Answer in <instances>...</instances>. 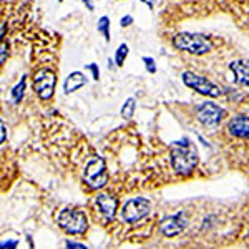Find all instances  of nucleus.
I'll return each instance as SVG.
<instances>
[{"label":"nucleus","mask_w":249,"mask_h":249,"mask_svg":"<svg viewBox=\"0 0 249 249\" xmlns=\"http://www.w3.org/2000/svg\"><path fill=\"white\" fill-rule=\"evenodd\" d=\"M171 166L179 175H191L198 164V151L190 140H181L171 144Z\"/></svg>","instance_id":"nucleus-1"},{"label":"nucleus","mask_w":249,"mask_h":249,"mask_svg":"<svg viewBox=\"0 0 249 249\" xmlns=\"http://www.w3.org/2000/svg\"><path fill=\"white\" fill-rule=\"evenodd\" d=\"M173 47L193 55H204L213 50V42L206 35L181 32L173 37Z\"/></svg>","instance_id":"nucleus-2"},{"label":"nucleus","mask_w":249,"mask_h":249,"mask_svg":"<svg viewBox=\"0 0 249 249\" xmlns=\"http://www.w3.org/2000/svg\"><path fill=\"white\" fill-rule=\"evenodd\" d=\"M57 223L63 231L73 236H83L88 230V219L85 213L80 210H71V208L60 211Z\"/></svg>","instance_id":"nucleus-3"},{"label":"nucleus","mask_w":249,"mask_h":249,"mask_svg":"<svg viewBox=\"0 0 249 249\" xmlns=\"http://www.w3.org/2000/svg\"><path fill=\"white\" fill-rule=\"evenodd\" d=\"M83 179L91 190H100L108 181V173L105 161L102 158H91L83 170Z\"/></svg>","instance_id":"nucleus-4"},{"label":"nucleus","mask_w":249,"mask_h":249,"mask_svg":"<svg viewBox=\"0 0 249 249\" xmlns=\"http://www.w3.org/2000/svg\"><path fill=\"white\" fill-rule=\"evenodd\" d=\"M181 78H183L184 85L193 88V90H196L198 93H201V95L216 98V96H219L221 93H223V91H221V88L216 85V83H213L211 80H208L206 77H201V75L193 73V71H184Z\"/></svg>","instance_id":"nucleus-5"},{"label":"nucleus","mask_w":249,"mask_h":249,"mask_svg":"<svg viewBox=\"0 0 249 249\" xmlns=\"http://www.w3.org/2000/svg\"><path fill=\"white\" fill-rule=\"evenodd\" d=\"M151 210V203L144 198H133L130 201H126L122 208V216L126 223H138L140 219H143L144 216H148V213Z\"/></svg>","instance_id":"nucleus-6"},{"label":"nucleus","mask_w":249,"mask_h":249,"mask_svg":"<svg viewBox=\"0 0 249 249\" xmlns=\"http://www.w3.org/2000/svg\"><path fill=\"white\" fill-rule=\"evenodd\" d=\"M196 116L206 128H216L224 116V110L216 103L206 102L196 107Z\"/></svg>","instance_id":"nucleus-7"},{"label":"nucleus","mask_w":249,"mask_h":249,"mask_svg":"<svg viewBox=\"0 0 249 249\" xmlns=\"http://www.w3.org/2000/svg\"><path fill=\"white\" fill-rule=\"evenodd\" d=\"M55 83H57V77L52 70H40L34 78V88L35 93L40 96V100H50L55 90Z\"/></svg>","instance_id":"nucleus-8"},{"label":"nucleus","mask_w":249,"mask_h":249,"mask_svg":"<svg viewBox=\"0 0 249 249\" xmlns=\"http://www.w3.org/2000/svg\"><path fill=\"white\" fill-rule=\"evenodd\" d=\"M188 221L184 218V214H175V216H168V218H164L161 221V226H160V231H161L163 236H166V238H175V236H178L179 232L184 231V228H186Z\"/></svg>","instance_id":"nucleus-9"},{"label":"nucleus","mask_w":249,"mask_h":249,"mask_svg":"<svg viewBox=\"0 0 249 249\" xmlns=\"http://www.w3.org/2000/svg\"><path fill=\"white\" fill-rule=\"evenodd\" d=\"M228 130L232 136L241 140H249V116L238 115L230 120L228 123Z\"/></svg>","instance_id":"nucleus-10"},{"label":"nucleus","mask_w":249,"mask_h":249,"mask_svg":"<svg viewBox=\"0 0 249 249\" xmlns=\"http://www.w3.org/2000/svg\"><path fill=\"white\" fill-rule=\"evenodd\" d=\"M96 208H98L100 214H102L105 219H108V221L113 219L116 214V198L111 195L103 193V195H100L98 198H96Z\"/></svg>","instance_id":"nucleus-11"},{"label":"nucleus","mask_w":249,"mask_h":249,"mask_svg":"<svg viewBox=\"0 0 249 249\" xmlns=\"http://www.w3.org/2000/svg\"><path fill=\"white\" fill-rule=\"evenodd\" d=\"M234 82L243 87H249V60H234L230 63Z\"/></svg>","instance_id":"nucleus-12"},{"label":"nucleus","mask_w":249,"mask_h":249,"mask_svg":"<svg viewBox=\"0 0 249 249\" xmlns=\"http://www.w3.org/2000/svg\"><path fill=\"white\" fill-rule=\"evenodd\" d=\"M87 85V77L82 73V71H71L70 75L65 80V85H63V90H65L67 95L73 93V91L80 90L82 87Z\"/></svg>","instance_id":"nucleus-13"},{"label":"nucleus","mask_w":249,"mask_h":249,"mask_svg":"<svg viewBox=\"0 0 249 249\" xmlns=\"http://www.w3.org/2000/svg\"><path fill=\"white\" fill-rule=\"evenodd\" d=\"M135 110H136L135 98H128L126 102L123 103V107H122V116L124 120H130L131 116L135 115Z\"/></svg>","instance_id":"nucleus-14"},{"label":"nucleus","mask_w":249,"mask_h":249,"mask_svg":"<svg viewBox=\"0 0 249 249\" xmlns=\"http://www.w3.org/2000/svg\"><path fill=\"white\" fill-rule=\"evenodd\" d=\"M96 29H98L100 34L105 37L107 42H110V18H108L107 15H103V17L98 20V25H96Z\"/></svg>","instance_id":"nucleus-15"},{"label":"nucleus","mask_w":249,"mask_h":249,"mask_svg":"<svg viewBox=\"0 0 249 249\" xmlns=\"http://www.w3.org/2000/svg\"><path fill=\"white\" fill-rule=\"evenodd\" d=\"M128 52H130V48H128L126 43H122V45L116 48V52H115V63L118 67H122L123 63H124V60H126V57H128Z\"/></svg>","instance_id":"nucleus-16"},{"label":"nucleus","mask_w":249,"mask_h":249,"mask_svg":"<svg viewBox=\"0 0 249 249\" xmlns=\"http://www.w3.org/2000/svg\"><path fill=\"white\" fill-rule=\"evenodd\" d=\"M23 91H25V77H23L17 85L12 90V98H14L15 103H20V100L23 98Z\"/></svg>","instance_id":"nucleus-17"},{"label":"nucleus","mask_w":249,"mask_h":249,"mask_svg":"<svg viewBox=\"0 0 249 249\" xmlns=\"http://www.w3.org/2000/svg\"><path fill=\"white\" fill-rule=\"evenodd\" d=\"M143 62H144V67H146V71H148V73H155V71H156L155 60L151 58V57H143Z\"/></svg>","instance_id":"nucleus-18"},{"label":"nucleus","mask_w":249,"mask_h":249,"mask_svg":"<svg viewBox=\"0 0 249 249\" xmlns=\"http://www.w3.org/2000/svg\"><path fill=\"white\" fill-rule=\"evenodd\" d=\"M133 23V17L131 15H124V17L120 20V25L122 27H128V25H131Z\"/></svg>","instance_id":"nucleus-19"},{"label":"nucleus","mask_w":249,"mask_h":249,"mask_svg":"<svg viewBox=\"0 0 249 249\" xmlns=\"http://www.w3.org/2000/svg\"><path fill=\"white\" fill-rule=\"evenodd\" d=\"M88 70H91V73H93V78L98 80L100 78V73H98V67L95 65V63H90V65H87Z\"/></svg>","instance_id":"nucleus-20"},{"label":"nucleus","mask_w":249,"mask_h":249,"mask_svg":"<svg viewBox=\"0 0 249 249\" xmlns=\"http://www.w3.org/2000/svg\"><path fill=\"white\" fill-rule=\"evenodd\" d=\"M67 246L70 248V249H87V246H83V244H80V243H71V241H68Z\"/></svg>","instance_id":"nucleus-21"},{"label":"nucleus","mask_w":249,"mask_h":249,"mask_svg":"<svg viewBox=\"0 0 249 249\" xmlns=\"http://www.w3.org/2000/svg\"><path fill=\"white\" fill-rule=\"evenodd\" d=\"M5 58H7V45H5V42H2V57H0V63H5Z\"/></svg>","instance_id":"nucleus-22"},{"label":"nucleus","mask_w":249,"mask_h":249,"mask_svg":"<svg viewBox=\"0 0 249 249\" xmlns=\"http://www.w3.org/2000/svg\"><path fill=\"white\" fill-rule=\"evenodd\" d=\"M15 246H17V243H15V241H9V243L2 244V249H14Z\"/></svg>","instance_id":"nucleus-23"},{"label":"nucleus","mask_w":249,"mask_h":249,"mask_svg":"<svg viewBox=\"0 0 249 249\" xmlns=\"http://www.w3.org/2000/svg\"><path fill=\"white\" fill-rule=\"evenodd\" d=\"M0 130H2V138H0V142L5 143V136H7V128H5V123H2V126H0Z\"/></svg>","instance_id":"nucleus-24"},{"label":"nucleus","mask_w":249,"mask_h":249,"mask_svg":"<svg viewBox=\"0 0 249 249\" xmlns=\"http://www.w3.org/2000/svg\"><path fill=\"white\" fill-rule=\"evenodd\" d=\"M82 2L85 3L87 9L90 10V12H93V10H95V5H93V2H91V0H82Z\"/></svg>","instance_id":"nucleus-25"},{"label":"nucleus","mask_w":249,"mask_h":249,"mask_svg":"<svg viewBox=\"0 0 249 249\" xmlns=\"http://www.w3.org/2000/svg\"><path fill=\"white\" fill-rule=\"evenodd\" d=\"M140 2H143V3H146L150 9H153L155 7V3H156V0H140Z\"/></svg>","instance_id":"nucleus-26"},{"label":"nucleus","mask_w":249,"mask_h":249,"mask_svg":"<svg viewBox=\"0 0 249 249\" xmlns=\"http://www.w3.org/2000/svg\"><path fill=\"white\" fill-rule=\"evenodd\" d=\"M5 35V23H2V37Z\"/></svg>","instance_id":"nucleus-27"},{"label":"nucleus","mask_w":249,"mask_h":249,"mask_svg":"<svg viewBox=\"0 0 249 249\" xmlns=\"http://www.w3.org/2000/svg\"><path fill=\"white\" fill-rule=\"evenodd\" d=\"M58 2H63V0H58Z\"/></svg>","instance_id":"nucleus-28"}]
</instances>
